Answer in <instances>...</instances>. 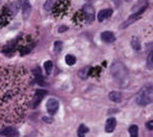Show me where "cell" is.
Masks as SVG:
<instances>
[{
    "label": "cell",
    "mask_w": 153,
    "mask_h": 137,
    "mask_svg": "<svg viewBox=\"0 0 153 137\" xmlns=\"http://www.w3.org/2000/svg\"><path fill=\"white\" fill-rule=\"evenodd\" d=\"M88 70H89V68H84V70L80 71V72H79L80 77H81V78H83V79H86V78H87L88 75L86 74V73L88 72Z\"/></svg>",
    "instance_id": "7402d4cb"
},
{
    "label": "cell",
    "mask_w": 153,
    "mask_h": 137,
    "mask_svg": "<svg viewBox=\"0 0 153 137\" xmlns=\"http://www.w3.org/2000/svg\"><path fill=\"white\" fill-rule=\"evenodd\" d=\"M136 103L140 106H146L153 102V84H147L142 87L136 94Z\"/></svg>",
    "instance_id": "3957f363"
},
{
    "label": "cell",
    "mask_w": 153,
    "mask_h": 137,
    "mask_svg": "<svg viewBox=\"0 0 153 137\" xmlns=\"http://www.w3.org/2000/svg\"><path fill=\"white\" fill-rule=\"evenodd\" d=\"M59 0H47L46 3L44 4V8L46 11H52L54 6L56 5V3Z\"/></svg>",
    "instance_id": "5bb4252c"
},
{
    "label": "cell",
    "mask_w": 153,
    "mask_h": 137,
    "mask_svg": "<svg viewBox=\"0 0 153 137\" xmlns=\"http://www.w3.org/2000/svg\"><path fill=\"white\" fill-rule=\"evenodd\" d=\"M44 68H45V72H46V74L50 75L51 72H52V68H53V63L51 61H47L44 63Z\"/></svg>",
    "instance_id": "d6986e66"
},
{
    "label": "cell",
    "mask_w": 153,
    "mask_h": 137,
    "mask_svg": "<svg viewBox=\"0 0 153 137\" xmlns=\"http://www.w3.org/2000/svg\"><path fill=\"white\" fill-rule=\"evenodd\" d=\"M129 133H130V137H138V133H139V129H138L137 125H132L129 128Z\"/></svg>",
    "instance_id": "ac0fdd59"
},
{
    "label": "cell",
    "mask_w": 153,
    "mask_h": 137,
    "mask_svg": "<svg viewBox=\"0 0 153 137\" xmlns=\"http://www.w3.org/2000/svg\"><path fill=\"white\" fill-rule=\"evenodd\" d=\"M43 120H44L46 123H52V122H53L52 119H48L47 117H43Z\"/></svg>",
    "instance_id": "cb8c5ba5"
},
{
    "label": "cell",
    "mask_w": 153,
    "mask_h": 137,
    "mask_svg": "<svg viewBox=\"0 0 153 137\" xmlns=\"http://www.w3.org/2000/svg\"><path fill=\"white\" fill-rule=\"evenodd\" d=\"M110 73L113 80L120 88H127L130 84V73L126 66L120 61H115L110 67Z\"/></svg>",
    "instance_id": "7a4b0ae2"
},
{
    "label": "cell",
    "mask_w": 153,
    "mask_h": 137,
    "mask_svg": "<svg viewBox=\"0 0 153 137\" xmlns=\"http://www.w3.org/2000/svg\"><path fill=\"white\" fill-rule=\"evenodd\" d=\"M0 134L5 137H18L19 131L12 126H6L0 130Z\"/></svg>",
    "instance_id": "ba28073f"
},
{
    "label": "cell",
    "mask_w": 153,
    "mask_h": 137,
    "mask_svg": "<svg viewBox=\"0 0 153 137\" xmlns=\"http://www.w3.org/2000/svg\"><path fill=\"white\" fill-rule=\"evenodd\" d=\"M109 99L113 102H120L122 99V95L120 92H117V91H111L109 93Z\"/></svg>",
    "instance_id": "4fadbf2b"
},
{
    "label": "cell",
    "mask_w": 153,
    "mask_h": 137,
    "mask_svg": "<svg viewBox=\"0 0 153 137\" xmlns=\"http://www.w3.org/2000/svg\"><path fill=\"white\" fill-rule=\"evenodd\" d=\"M146 68L150 71L153 70V50L148 53L147 59H146Z\"/></svg>",
    "instance_id": "2e32d148"
},
{
    "label": "cell",
    "mask_w": 153,
    "mask_h": 137,
    "mask_svg": "<svg viewBox=\"0 0 153 137\" xmlns=\"http://www.w3.org/2000/svg\"><path fill=\"white\" fill-rule=\"evenodd\" d=\"M131 45H132V47L136 51H139L141 49V41H140L139 38L134 36L132 38V40H131Z\"/></svg>",
    "instance_id": "9a60e30c"
},
{
    "label": "cell",
    "mask_w": 153,
    "mask_h": 137,
    "mask_svg": "<svg viewBox=\"0 0 153 137\" xmlns=\"http://www.w3.org/2000/svg\"><path fill=\"white\" fill-rule=\"evenodd\" d=\"M144 11H145V10H140V11H137V12H133V14H131V16L120 26V29H126L127 27H129V26H131L132 24L137 22L140 16L143 14Z\"/></svg>",
    "instance_id": "277c9868"
},
{
    "label": "cell",
    "mask_w": 153,
    "mask_h": 137,
    "mask_svg": "<svg viewBox=\"0 0 153 137\" xmlns=\"http://www.w3.org/2000/svg\"><path fill=\"white\" fill-rule=\"evenodd\" d=\"M115 126H116V120L115 118L111 117V118H108L105 123V131L107 133H111V132L115 131Z\"/></svg>",
    "instance_id": "30bf717a"
},
{
    "label": "cell",
    "mask_w": 153,
    "mask_h": 137,
    "mask_svg": "<svg viewBox=\"0 0 153 137\" xmlns=\"http://www.w3.org/2000/svg\"><path fill=\"white\" fill-rule=\"evenodd\" d=\"M31 11H32V6L30 4L29 0H23V16L25 20H28L31 14Z\"/></svg>",
    "instance_id": "8fae6325"
},
{
    "label": "cell",
    "mask_w": 153,
    "mask_h": 137,
    "mask_svg": "<svg viewBox=\"0 0 153 137\" xmlns=\"http://www.w3.org/2000/svg\"><path fill=\"white\" fill-rule=\"evenodd\" d=\"M61 48H62V42L61 41H56L54 43V50L55 52L59 53L61 51Z\"/></svg>",
    "instance_id": "44dd1931"
},
{
    "label": "cell",
    "mask_w": 153,
    "mask_h": 137,
    "mask_svg": "<svg viewBox=\"0 0 153 137\" xmlns=\"http://www.w3.org/2000/svg\"><path fill=\"white\" fill-rule=\"evenodd\" d=\"M66 30H68V27H66V26H61V27L58 29V32H59V33H62V32L66 31Z\"/></svg>",
    "instance_id": "603a6c76"
},
{
    "label": "cell",
    "mask_w": 153,
    "mask_h": 137,
    "mask_svg": "<svg viewBox=\"0 0 153 137\" xmlns=\"http://www.w3.org/2000/svg\"><path fill=\"white\" fill-rule=\"evenodd\" d=\"M76 61H77V59H76V56H75V55L68 54L65 56V63L68 64V66H74L75 64H76Z\"/></svg>",
    "instance_id": "ffe728a7"
},
{
    "label": "cell",
    "mask_w": 153,
    "mask_h": 137,
    "mask_svg": "<svg viewBox=\"0 0 153 137\" xmlns=\"http://www.w3.org/2000/svg\"><path fill=\"white\" fill-rule=\"evenodd\" d=\"M83 12L88 23H92L95 20V10L90 3H87L83 6Z\"/></svg>",
    "instance_id": "5b68a950"
},
{
    "label": "cell",
    "mask_w": 153,
    "mask_h": 137,
    "mask_svg": "<svg viewBox=\"0 0 153 137\" xmlns=\"http://www.w3.org/2000/svg\"><path fill=\"white\" fill-rule=\"evenodd\" d=\"M101 40L104 43H113L115 41V36L112 32L104 31L101 33Z\"/></svg>",
    "instance_id": "9c48e42d"
},
{
    "label": "cell",
    "mask_w": 153,
    "mask_h": 137,
    "mask_svg": "<svg viewBox=\"0 0 153 137\" xmlns=\"http://www.w3.org/2000/svg\"><path fill=\"white\" fill-rule=\"evenodd\" d=\"M90 130L89 128L87 127V126H85L84 124H82V125H80L79 129H78V136L79 137H85L86 133H88Z\"/></svg>",
    "instance_id": "e0dca14e"
},
{
    "label": "cell",
    "mask_w": 153,
    "mask_h": 137,
    "mask_svg": "<svg viewBox=\"0 0 153 137\" xmlns=\"http://www.w3.org/2000/svg\"><path fill=\"white\" fill-rule=\"evenodd\" d=\"M31 100V79L27 71L16 67L0 68V128L19 123Z\"/></svg>",
    "instance_id": "6da1fadb"
},
{
    "label": "cell",
    "mask_w": 153,
    "mask_h": 137,
    "mask_svg": "<svg viewBox=\"0 0 153 137\" xmlns=\"http://www.w3.org/2000/svg\"><path fill=\"white\" fill-rule=\"evenodd\" d=\"M59 108V102L55 98H49L46 102V108L49 115H55Z\"/></svg>",
    "instance_id": "8992f818"
},
{
    "label": "cell",
    "mask_w": 153,
    "mask_h": 137,
    "mask_svg": "<svg viewBox=\"0 0 153 137\" xmlns=\"http://www.w3.org/2000/svg\"><path fill=\"white\" fill-rule=\"evenodd\" d=\"M112 9H103V10H101V11H99L98 12V22H103L104 20H106V19H108V18H110L111 16V14H112Z\"/></svg>",
    "instance_id": "7c38bea8"
},
{
    "label": "cell",
    "mask_w": 153,
    "mask_h": 137,
    "mask_svg": "<svg viewBox=\"0 0 153 137\" xmlns=\"http://www.w3.org/2000/svg\"><path fill=\"white\" fill-rule=\"evenodd\" d=\"M47 91L43 90V89H38V90L35 91L33 96V99H32V106H33V108H36L39 106V103L41 102V100L43 99L45 95H46Z\"/></svg>",
    "instance_id": "52a82bcc"
}]
</instances>
